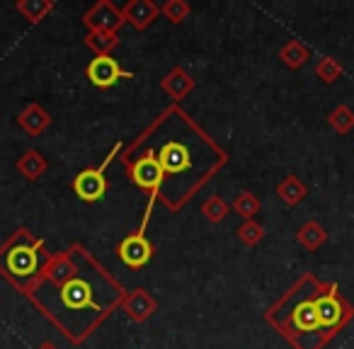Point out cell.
I'll return each instance as SVG.
<instances>
[{
  "label": "cell",
  "mask_w": 354,
  "mask_h": 349,
  "mask_svg": "<svg viewBox=\"0 0 354 349\" xmlns=\"http://www.w3.org/2000/svg\"><path fill=\"white\" fill-rule=\"evenodd\" d=\"M129 178H131V182L136 185V187L151 192V202H148L146 216H143V223H141V228L146 231L153 202H156L158 192H160V187H162V180H165V172H162L160 162H158L156 151H146L143 155H138V160H133L131 165H129Z\"/></svg>",
  "instance_id": "6da1fadb"
},
{
  "label": "cell",
  "mask_w": 354,
  "mask_h": 349,
  "mask_svg": "<svg viewBox=\"0 0 354 349\" xmlns=\"http://www.w3.org/2000/svg\"><path fill=\"white\" fill-rule=\"evenodd\" d=\"M315 315H318V328L328 330V334H335L337 328H342L354 315V308L347 301L339 299L337 286L333 284V289H330L328 294L315 299ZM328 334H325V339H328Z\"/></svg>",
  "instance_id": "7a4b0ae2"
},
{
  "label": "cell",
  "mask_w": 354,
  "mask_h": 349,
  "mask_svg": "<svg viewBox=\"0 0 354 349\" xmlns=\"http://www.w3.org/2000/svg\"><path fill=\"white\" fill-rule=\"evenodd\" d=\"M119 151V146H114V151L109 153L107 158L102 160V165L97 167H88V170L78 172L73 180V192L75 197L80 199V202H100V199L104 197V192H107V178H104V170H107V165L112 162V155Z\"/></svg>",
  "instance_id": "3957f363"
},
{
  "label": "cell",
  "mask_w": 354,
  "mask_h": 349,
  "mask_svg": "<svg viewBox=\"0 0 354 349\" xmlns=\"http://www.w3.org/2000/svg\"><path fill=\"white\" fill-rule=\"evenodd\" d=\"M41 243H35V245H15L12 247V243L6 247V272H0V274L6 276H22V279H27V276H32L37 272V267H39V250Z\"/></svg>",
  "instance_id": "277c9868"
},
{
  "label": "cell",
  "mask_w": 354,
  "mask_h": 349,
  "mask_svg": "<svg viewBox=\"0 0 354 349\" xmlns=\"http://www.w3.org/2000/svg\"><path fill=\"white\" fill-rule=\"evenodd\" d=\"M85 75H88L90 83L100 90L112 88V85L119 83L122 78H133L131 70H124L122 66H119V61L112 59V56H95V59L85 66Z\"/></svg>",
  "instance_id": "5b68a950"
},
{
  "label": "cell",
  "mask_w": 354,
  "mask_h": 349,
  "mask_svg": "<svg viewBox=\"0 0 354 349\" xmlns=\"http://www.w3.org/2000/svg\"><path fill=\"white\" fill-rule=\"evenodd\" d=\"M117 255H119V260L127 267H131V270H141L143 265H148V260L153 257V245L146 238V231L138 228L136 233L124 238L117 245Z\"/></svg>",
  "instance_id": "8992f818"
},
{
  "label": "cell",
  "mask_w": 354,
  "mask_h": 349,
  "mask_svg": "<svg viewBox=\"0 0 354 349\" xmlns=\"http://www.w3.org/2000/svg\"><path fill=\"white\" fill-rule=\"evenodd\" d=\"M124 15L112 0H97L90 10H85L83 25L88 30H102V32H119L124 25Z\"/></svg>",
  "instance_id": "52a82bcc"
},
{
  "label": "cell",
  "mask_w": 354,
  "mask_h": 349,
  "mask_svg": "<svg viewBox=\"0 0 354 349\" xmlns=\"http://www.w3.org/2000/svg\"><path fill=\"white\" fill-rule=\"evenodd\" d=\"M158 162H160L165 178H172V175H180V172L192 167V153H189V148L185 143L167 141L158 153Z\"/></svg>",
  "instance_id": "ba28073f"
},
{
  "label": "cell",
  "mask_w": 354,
  "mask_h": 349,
  "mask_svg": "<svg viewBox=\"0 0 354 349\" xmlns=\"http://www.w3.org/2000/svg\"><path fill=\"white\" fill-rule=\"evenodd\" d=\"M122 308L127 315L136 323H146L153 313L158 310V301L148 294L146 289H131L129 294L122 296Z\"/></svg>",
  "instance_id": "9c48e42d"
},
{
  "label": "cell",
  "mask_w": 354,
  "mask_h": 349,
  "mask_svg": "<svg viewBox=\"0 0 354 349\" xmlns=\"http://www.w3.org/2000/svg\"><path fill=\"white\" fill-rule=\"evenodd\" d=\"M122 15L133 30L141 32L146 27H151V22L160 15V8L153 0H129L127 6L122 8Z\"/></svg>",
  "instance_id": "30bf717a"
},
{
  "label": "cell",
  "mask_w": 354,
  "mask_h": 349,
  "mask_svg": "<svg viewBox=\"0 0 354 349\" xmlns=\"http://www.w3.org/2000/svg\"><path fill=\"white\" fill-rule=\"evenodd\" d=\"M17 124H20L22 131L30 133V136H41V133L51 126V114L46 112L41 104L30 102L20 114H17Z\"/></svg>",
  "instance_id": "8fae6325"
},
{
  "label": "cell",
  "mask_w": 354,
  "mask_h": 349,
  "mask_svg": "<svg viewBox=\"0 0 354 349\" xmlns=\"http://www.w3.org/2000/svg\"><path fill=\"white\" fill-rule=\"evenodd\" d=\"M61 301L71 310H80L85 305H93V286L85 279H80V276H75V279L66 281L61 286Z\"/></svg>",
  "instance_id": "7c38bea8"
},
{
  "label": "cell",
  "mask_w": 354,
  "mask_h": 349,
  "mask_svg": "<svg viewBox=\"0 0 354 349\" xmlns=\"http://www.w3.org/2000/svg\"><path fill=\"white\" fill-rule=\"evenodd\" d=\"M160 88L165 90L175 102H180V100H185L194 90V78L183 68V66H175V68L160 80Z\"/></svg>",
  "instance_id": "4fadbf2b"
},
{
  "label": "cell",
  "mask_w": 354,
  "mask_h": 349,
  "mask_svg": "<svg viewBox=\"0 0 354 349\" xmlns=\"http://www.w3.org/2000/svg\"><path fill=\"white\" fill-rule=\"evenodd\" d=\"M75 272L78 270H75V265H73V260H71L68 252H59V255H54V257L46 260L44 270H41V276L64 286L66 281L75 279Z\"/></svg>",
  "instance_id": "5bb4252c"
},
{
  "label": "cell",
  "mask_w": 354,
  "mask_h": 349,
  "mask_svg": "<svg viewBox=\"0 0 354 349\" xmlns=\"http://www.w3.org/2000/svg\"><path fill=\"white\" fill-rule=\"evenodd\" d=\"M15 167H17V172H20L22 178L30 180V182H35V180H39L41 175H44V172L49 170V160H46V158L41 155L39 151L30 148V151L22 153Z\"/></svg>",
  "instance_id": "9a60e30c"
},
{
  "label": "cell",
  "mask_w": 354,
  "mask_h": 349,
  "mask_svg": "<svg viewBox=\"0 0 354 349\" xmlns=\"http://www.w3.org/2000/svg\"><path fill=\"white\" fill-rule=\"evenodd\" d=\"M85 46H88L95 56H109L119 46V32L90 30L88 35H85Z\"/></svg>",
  "instance_id": "2e32d148"
},
{
  "label": "cell",
  "mask_w": 354,
  "mask_h": 349,
  "mask_svg": "<svg viewBox=\"0 0 354 349\" xmlns=\"http://www.w3.org/2000/svg\"><path fill=\"white\" fill-rule=\"evenodd\" d=\"M277 56H279L281 64H284L286 68L299 70L301 66H304L306 61L310 59V51H308V46H306L304 41H299V39H289L284 46H281L279 51H277Z\"/></svg>",
  "instance_id": "e0dca14e"
},
{
  "label": "cell",
  "mask_w": 354,
  "mask_h": 349,
  "mask_svg": "<svg viewBox=\"0 0 354 349\" xmlns=\"http://www.w3.org/2000/svg\"><path fill=\"white\" fill-rule=\"evenodd\" d=\"M325 240H328V231H325L318 221H306L304 226L299 228V233H296V243L310 252H315L318 247H323Z\"/></svg>",
  "instance_id": "ac0fdd59"
},
{
  "label": "cell",
  "mask_w": 354,
  "mask_h": 349,
  "mask_svg": "<svg viewBox=\"0 0 354 349\" xmlns=\"http://www.w3.org/2000/svg\"><path fill=\"white\" fill-rule=\"evenodd\" d=\"M277 194H279V199L286 207H296V204H301L306 199L308 187H306V185L301 182V178H296V175H286V178L277 185Z\"/></svg>",
  "instance_id": "d6986e66"
},
{
  "label": "cell",
  "mask_w": 354,
  "mask_h": 349,
  "mask_svg": "<svg viewBox=\"0 0 354 349\" xmlns=\"http://www.w3.org/2000/svg\"><path fill=\"white\" fill-rule=\"evenodd\" d=\"M15 10L20 12L27 22L37 25V22H41L51 10H54V3H51V0H17Z\"/></svg>",
  "instance_id": "ffe728a7"
},
{
  "label": "cell",
  "mask_w": 354,
  "mask_h": 349,
  "mask_svg": "<svg viewBox=\"0 0 354 349\" xmlns=\"http://www.w3.org/2000/svg\"><path fill=\"white\" fill-rule=\"evenodd\" d=\"M291 320H294V325L301 332H315V330H320L318 315H315V299H306L304 303L296 305Z\"/></svg>",
  "instance_id": "44dd1931"
},
{
  "label": "cell",
  "mask_w": 354,
  "mask_h": 349,
  "mask_svg": "<svg viewBox=\"0 0 354 349\" xmlns=\"http://www.w3.org/2000/svg\"><path fill=\"white\" fill-rule=\"evenodd\" d=\"M260 209H262L260 199H257L252 192H241L236 199H233V211H236L238 216L245 218V221H252L255 214H260Z\"/></svg>",
  "instance_id": "7402d4cb"
},
{
  "label": "cell",
  "mask_w": 354,
  "mask_h": 349,
  "mask_svg": "<svg viewBox=\"0 0 354 349\" xmlns=\"http://www.w3.org/2000/svg\"><path fill=\"white\" fill-rule=\"evenodd\" d=\"M328 124L337 133H349L354 129V109L347 107V104H337V107L330 112Z\"/></svg>",
  "instance_id": "603a6c76"
},
{
  "label": "cell",
  "mask_w": 354,
  "mask_h": 349,
  "mask_svg": "<svg viewBox=\"0 0 354 349\" xmlns=\"http://www.w3.org/2000/svg\"><path fill=\"white\" fill-rule=\"evenodd\" d=\"M344 73L342 64H339L337 59H333V56H323V59L315 64V75H318L323 83H335V80H339Z\"/></svg>",
  "instance_id": "cb8c5ba5"
},
{
  "label": "cell",
  "mask_w": 354,
  "mask_h": 349,
  "mask_svg": "<svg viewBox=\"0 0 354 349\" xmlns=\"http://www.w3.org/2000/svg\"><path fill=\"white\" fill-rule=\"evenodd\" d=\"M202 214H204V218H207L209 223H221V221H226V216H228V204H226V199H221V197H209L207 202L202 204Z\"/></svg>",
  "instance_id": "d4e9b609"
},
{
  "label": "cell",
  "mask_w": 354,
  "mask_h": 349,
  "mask_svg": "<svg viewBox=\"0 0 354 349\" xmlns=\"http://www.w3.org/2000/svg\"><path fill=\"white\" fill-rule=\"evenodd\" d=\"M189 12H192V8H189L187 0H167L165 6L160 8V15H165L172 25H183L189 17Z\"/></svg>",
  "instance_id": "484cf974"
},
{
  "label": "cell",
  "mask_w": 354,
  "mask_h": 349,
  "mask_svg": "<svg viewBox=\"0 0 354 349\" xmlns=\"http://www.w3.org/2000/svg\"><path fill=\"white\" fill-rule=\"evenodd\" d=\"M265 228L260 226V223L252 218V221H245L241 228H238V238H241L245 245H250V247H255V245H260L262 240H265Z\"/></svg>",
  "instance_id": "4316f807"
},
{
  "label": "cell",
  "mask_w": 354,
  "mask_h": 349,
  "mask_svg": "<svg viewBox=\"0 0 354 349\" xmlns=\"http://www.w3.org/2000/svg\"><path fill=\"white\" fill-rule=\"evenodd\" d=\"M37 349H59V347H56L54 342H41V344H39V347H37Z\"/></svg>",
  "instance_id": "83f0119b"
}]
</instances>
